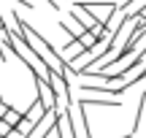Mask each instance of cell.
I'll list each match as a JSON object with an SVG mask.
<instances>
[{
	"instance_id": "6da1fadb",
	"label": "cell",
	"mask_w": 146,
	"mask_h": 138,
	"mask_svg": "<svg viewBox=\"0 0 146 138\" xmlns=\"http://www.w3.org/2000/svg\"><path fill=\"white\" fill-rule=\"evenodd\" d=\"M33 84H35V98H41V103L46 108H60V98L54 92V87L49 84L43 76H35L33 73Z\"/></svg>"
},
{
	"instance_id": "3957f363",
	"label": "cell",
	"mask_w": 146,
	"mask_h": 138,
	"mask_svg": "<svg viewBox=\"0 0 146 138\" xmlns=\"http://www.w3.org/2000/svg\"><path fill=\"white\" fill-rule=\"evenodd\" d=\"M78 100L84 106H119V98H111V95H95V92H84Z\"/></svg>"
},
{
	"instance_id": "7c38bea8",
	"label": "cell",
	"mask_w": 146,
	"mask_h": 138,
	"mask_svg": "<svg viewBox=\"0 0 146 138\" xmlns=\"http://www.w3.org/2000/svg\"><path fill=\"white\" fill-rule=\"evenodd\" d=\"M14 3L25 5V8H35V5H38V0H14Z\"/></svg>"
},
{
	"instance_id": "7a4b0ae2",
	"label": "cell",
	"mask_w": 146,
	"mask_h": 138,
	"mask_svg": "<svg viewBox=\"0 0 146 138\" xmlns=\"http://www.w3.org/2000/svg\"><path fill=\"white\" fill-rule=\"evenodd\" d=\"M60 54H62V60H65L68 65H73V62H78V60L87 54V46H84L78 38H73L70 43H65V46L60 49Z\"/></svg>"
},
{
	"instance_id": "30bf717a",
	"label": "cell",
	"mask_w": 146,
	"mask_h": 138,
	"mask_svg": "<svg viewBox=\"0 0 146 138\" xmlns=\"http://www.w3.org/2000/svg\"><path fill=\"white\" fill-rule=\"evenodd\" d=\"M16 130H19V133L25 135V138H30V135H33V130H35V125H33L30 119H22V122H19V127H16Z\"/></svg>"
},
{
	"instance_id": "277c9868",
	"label": "cell",
	"mask_w": 146,
	"mask_h": 138,
	"mask_svg": "<svg viewBox=\"0 0 146 138\" xmlns=\"http://www.w3.org/2000/svg\"><path fill=\"white\" fill-rule=\"evenodd\" d=\"M70 16H73V19H76V22H78V25H84V27H87V30H92V27H95V25H100V22H98V19H95V16H92V14H89V11H87V8H84V5H78V3H76V5H73V8H70Z\"/></svg>"
},
{
	"instance_id": "ba28073f",
	"label": "cell",
	"mask_w": 146,
	"mask_h": 138,
	"mask_svg": "<svg viewBox=\"0 0 146 138\" xmlns=\"http://www.w3.org/2000/svg\"><path fill=\"white\" fill-rule=\"evenodd\" d=\"M122 8H125L127 16H138L146 8V0H127V3H122Z\"/></svg>"
},
{
	"instance_id": "5bb4252c",
	"label": "cell",
	"mask_w": 146,
	"mask_h": 138,
	"mask_svg": "<svg viewBox=\"0 0 146 138\" xmlns=\"http://www.w3.org/2000/svg\"><path fill=\"white\" fill-rule=\"evenodd\" d=\"M141 16H146V8H143V11H141Z\"/></svg>"
},
{
	"instance_id": "4fadbf2b",
	"label": "cell",
	"mask_w": 146,
	"mask_h": 138,
	"mask_svg": "<svg viewBox=\"0 0 146 138\" xmlns=\"http://www.w3.org/2000/svg\"><path fill=\"white\" fill-rule=\"evenodd\" d=\"M0 30H5V22H3V16H0Z\"/></svg>"
},
{
	"instance_id": "8992f818",
	"label": "cell",
	"mask_w": 146,
	"mask_h": 138,
	"mask_svg": "<svg viewBox=\"0 0 146 138\" xmlns=\"http://www.w3.org/2000/svg\"><path fill=\"white\" fill-rule=\"evenodd\" d=\"M60 30H65V33L70 35V41H73V38H81L84 33H87V27H84V25H78V22L70 16V22H60Z\"/></svg>"
},
{
	"instance_id": "8fae6325",
	"label": "cell",
	"mask_w": 146,
	"mask_h": 138,
	"mask_svg": "<svg viewBox=\"0 0 146 138\" xmlns=\"http://www.w3.org/2000/svg\"><path fill=\"white\" fill-rule=\"evenodd\" d=\"M8 111H11V106H8V103L3 100V98H0V119H3V117H5Z\"/></svg>"
},
{
	"instance_id": "9c48e42d",
	"label": "cell",
	"mask_w": 146,
	"mask_h": 138,
	"mask_svg": "<svg viewBox=\"0 0 146 138\" xmlns=\"http://www.w3.org/2000/svg\"><path fill=\"white\" fill-rule=\"evenodd\" d=\"M3 119H5V122H8V125H11V127H19V122H22V119H25V114H22V111H16V108H14V106H11V111H8V114H5V117H3Z\"/></svg>"
},
{
	"instance_id": "52a82bcc",
	"label": "cell",
	"mask_w": 146,
	"mask_h": 138,
	"mask_svg": "<svg viewBox=\"0 0 146 138\" xmlns=\"http://www.w3.org/2000/svg\"><path fill=\"white\" fill-rule=\"evenodd\" d=\"M143 108H146V92H141V100L135 106V119H133V133L141 130V122H143Z\"/></svg>"
},
{
	"instance_id": "5b68a950",
	"label": "cell",
	"mask_w": 146,
	"mask_h": 138,
	"mask_svg": "<svg viewBox=\"0 0 146 138\" xmlns=\"http://www.w3.org/2000/svg\"><path fill=\"white\" fill-rule=\"evenodd\" d=\"M57 138H76V130H73V122L68 117V111L62 108L60 114V122H57Z\"/></svg>"
}]
</instances>
